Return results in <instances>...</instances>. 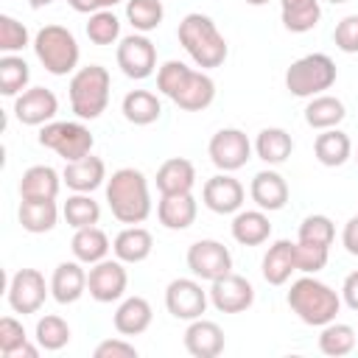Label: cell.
<instances>
[{
    "label": "cell",
    "instance_id": "1",
    "mask_svg": "<svg viewBox=\"0 0 358 358\" xmlns=\"http://www.w3.org/2000/svg\"><path fill=\"white\" fill-rule=\"evenodd\" d=\"M157 90L185 112H201L215 101V81L204 70H193L176 59L157 70Z\"/></svg>",
    "mask_w": 358,
    "mask_h": 358
},
{
    "label": "cell",
    "instance_id": "2",
    "mask_svg": "<svg viewBox=\"0 0 358 358\" xmlns=\"http://www.w3.org/2000/svg\"><path fill=\"white\" fill-rule=\"evenodd\" d=\"M176 36H179V45L185 48V53L193 59L196 67L213 70V67H221L227 62L229 48H227L224 34L213 22V17H207L201 11L185 14L179 28H176Z\"/></svg>",
    "mask_w": 358,
    "mask_h": 358
},
{
    "label": "cell",
    "instance_id": "3",
    "mask_svg": "<svg viewBox=\"0 0 358 358\" xmlns=\"http://www.w3.org/2000/svg\"><path fill=\"white\" fill-rule=\"evenodd\" d=\"M106 204L120 224H143L151 215L148 179L137 168H117L106 179Z\"/></svg>",
    "mask_w": 358,
    "mask_h": 358
},
{
    "label": "cell",
    "instance_id": "4",
    "mask_svg": "<svg viewBox=\"0 0 358 358\" xmlns=\"http://www.w3.org/2000/svg\"><path fill=\"white\" fill-rule=\"evenodd\" d=\"M285 299H288V308L299 316V322L310 327H324L327 322L336 319L341 308V294L333 291L327 282L316 280V274H305L294 280Z\"/></svg>",
    "mask_w": 358,
    "mask_h": 358
},
{
    "label": "cell",
    "instance_id": "5",
    "mask_svg": "<svg viewBox=\"0 0 358 358\" xmlns=\"http://www.w3.org/2000/svg\"><path fill=\"white\" fill-rule=\"evenodd\" d=\"M109 87H112V76L106 67L101 64H87L78 67L70 78V109L78 120H95L106 112L109 103Z\"/></svg>",
    "mask_w": 358,
    "mask_h": 358
},
{
    "label": "cell",
    "instance_id": "6",
    "mask_svg": "<svg viewBox=\"0 0 358 358\" xmlns=\"http://www.w3.org/2000/svg\"><path fill=\"white\" fill-rule=\"evenodd\" d=\"M34 53L39 59V64L50 73V76H67L78 67L81 50L78 42L73 36L70 28L64 25H45L36 31L34 36Z\"/></svg>",
    "mask_w": 358,
    "mask_h": 358
},
{
    "label": "cell",
    "instance_id": "7",
    "mask_svg": "<svg viewBox=\"0 0 358 358\" xmlns=\"http://www.w3.org/2000/svg\"><path fill=\"white\" fill-rule=\"evenodd\" d=\"M336 62L327 53H308L285 70V90L296 98H313L322 95L336 84Z\"/></svg>",
    "mask_w": 358,
    "mask_h": 358
},
{
    "label": "cell",
    "instance_id": "8",
    "mask_svg": "<svg viewBox=\"0 0 358 358\" xmlns=\"http://www.w3.org/2000/svg\"><path fill=\"white\" fill-rule=\"evenodd\" d=\"M39 145L56 151L64 162H73L92 154L95 137L81 120H50L39 131Z\"/></svg>",
    "mask_w": 358,
    "mask_h": 358
},
{
    "label": "cell",
    "instance_id": "9",
    "mask_svg": "<svg viewBox=\"0 0 358 358\" xmlns=\"http://www.w3.org/2000/svg\"><path fill=\"white\" fill-rule=\"evenodd\" d=\"M210 305V291L201 288L199 277H176L168 282L165 288V308L173 319L182 322H193L199 319Z\"/></svg>",
    "mask_w": 358,
    "mask_h": 358
},
{
    "label": "cell",
    "instance_id": "10",
    "mask_svg": "<svg viewBox=\"0 0 358 358\" xmlns=\"http://www.w3.org/2000/svg\"><path fill=\"white\" fill-rule=\"evenodd\" d=\"M117 67L123 76L134 78V81H143L148 78L154 70H157V45L145 36V34H129L117 42Z\"/></svg>",
    "mask_w": 358,
    "mask_h": 358
},
{
    "label": "cell",
    "instance_id": "11",
    "mask_svg": "<svg viewBox=\"0 0 358 358\" xmlns=\"http://www.w3.org/2000/svg\"><path fill=\"white\" fill-rule=\"evenodd\" d=\"M185 260H187L190 274L199 280H207V282L232 271V252L221 241H213V238H201V241L190 243Z\"/></svg>",
    "mask_w": 358,
    "mask_h": 358
},
{
    "label": "cell",
    "instance_id": "12",
    "mask_svg": "<svg viewBox=\"0 0 358 358\" xmlns=\"http://www.w3.org/2000/svg\"><path fill=\"white\" fill-rule=\"evenodd\" d=\"M252 148L255 145L249 143V137L241 129H218L207 143L210 162L224 173H232V171L243 168L252 157Z\"/></svg>",
    "mask_w": 358,
    "mask_h": 358
},
{
    "label": "cell",
    "instance_id": "13",
    "mask_svg": "<svg viewBox=\"0 0 358 358\" xmlns=\"http://www.w3.org/2000/svg\"><path fill=\"white\" fill-rule=\"evenodd\" d=\"M48 294H50V285L45 282L42 271H36V268H20L8 280V291H6L11 310L14 313H22V316L36 313L45 305Z\"/></svg>",
    "mask_w": 358,
    "mask_h": 358
},
{
    "label": "cell",
    "instance_id": "14",
    "mask_svg": "<svg viewBox=\"0 0 358 358\" xmlns=\"http://www.w3.org/2000/svg\"><path fill=\"white\" fill-rule=\"evenodd\" d=\"M129 285V274H126V263L123 260H109L103 257L101 263L90 266L87 271V291L95 302H117L123 299Z\"/></svg>",
    "mask_w": 358,
    "mask_h": 358
},
{
    "label": "cell",
    "instance_id": "15",
    "mask_svg": "<svg viewBox=\"0 0 358 358\" xmlns=\"http://www.w3.org/2000/svg\"><path fill=\"white\" fill-rule=\"evenodd\" d=\"M252 302H255L252 282L235 271L213 280V285H210V305L221 313H243L252 308Z\"/></svg>",
    "mask_w": 358,
    "mask_h": 358
},
{
    "label": "cell",
    "instance_id": "16",
    "mask_svg": "<svg viewBox=\"0 0 358 358\" xmlns=\"http://www.w3.org/2000/svg\"><path fill=\"white\" fill-rule=\"evenodd\" d=\"M59 98L48 87H31L14 98V117L22 126H45L56 117Z\"/></svg>",
    "mask_w": 358,
    "mask_h": 358
},
{
    "label": "cell",
    "instance_id": "17",
    "mask_svg": "<svg viewBox=\"0 0 358 358\" xmlns=\"http://www.w3.org/2000/svg\"><path fill=\"white\" fill-rule=\"evenodd\" d=\"M201 199L207 204V210L218 213V215H235L241 207H243V199H246V190L243 185L232 176V173H215L204 182V190H201Z\"/></svg>",
    "mask_w": 358,
    "mask_h": 358
},
{
    "label": "cell",
    "instance_id": "18",
    "mask_svg": "<svg viewBox=\"0 0 358 358\" xmlns=\"http://www.w3.org/2000/svg\"><path fill=\"white\" fill-rule=\"evenodd\" d=\"M224 330L218 322L213 319H193L185 330V350L193 355V358H215L224 352Z\"/></svg>",
    "mask_w": 358,
    "mask_h": 358
},
{
    "label": "cell",
    "instance_id": "19",
    "mask_svg": "<svg viewBox=\"0 0 358 358\" xmlns=\"http://www.w3.org/2000/svg\"><path fill=\"white\" fill-rule=\"evenodd\" d=\"M87 294V271L78 260H62L50 277V296L59 305H73Z\"/></svg>",
    "mask_w": 358,
    "mask_h": 358
},
{
    "label": "cell",
    "instance_id": "20",
    "mask_svg": "<svg viewBox=\"0 0 358 358\" xmlns=\"http://www.w3.org/2000/svg\"><path fill=\"white\" fill-rule=\"evenodd\" d=\"M62 179H64V185H67L73 193H92V190H98V187L109 179V176H106V162H103L101 157L87 154V157H81V159L67 162L64 171H62Z\"/></svg>",
    "mask_w": 358,
    "mask_h": 358
},
{
    "label": "cell",
    "instance_id": "21",
    "mask_svg": "<svg viewBox=\"0 0 358 358\" xmlns=\"http://www.w3.org/2000/svg\"><path fill=\"white\" fill-rule=\"evenodd\" d=\"M249 196L252 201L266 210V213H274V210H282L288 204V182L282 179V173L266 168V171H257L252 176V185H249Z\"/></svg>",
    "mask_w": 358,
    "mask_h": 358
},
{
    "label": "cell",
    "instance_id": "22",
    "mask_svg": "<svg viewBox=\"0 0 358 358\" xmlns=\"http://www.w3.org/2000/svg\"><path fill=\"white\" fill-rule=\"evenodd\" d=\"M199 213V204L193 199V193H165L157 204V218L165 229L182 232L187 227H193Z\"/></svg>",
    "mask_w": 358,
    "mask_h": 358
},
{
    "label": "cell",
    "instance_id": "23",
    "mask_svg": "<svg viewBox=\"0 0 358 358\" xmlns=\"http://www.w3.org/2000/svg\"><path fill=\"white\" fill-rule=\"evenodd\" d=\"M62 173L50 165H31L22 179H20V199H28V201H50L59 196V187H62Z\"/></svg>",
    "mask_w": 358,
    "mask_h": 358
},
{
    "label": "cell",
    "instance_id": "24",
    "mask_svg": "<svg viewBox=\"0 0 358 358\" xmlns=\"http://www.w3.org/2000/svg\"><path fill=\"white\" fill-rule=\"evenodd\" d=\"M151 319H154V310H151V302L145 296H126L117 305L112 324L120 336H140L151 327Z\"/></svg>",
    "mask_w": 358,
    "mask_h": 358
},
{
    "label": "cell",
    "instance_id": "25",
    "mask_svg": "<svg viewBox=\"0 0 358 358\" xmlns=\"http://www.w3.org/2000/svg\"><path fill=\"white\" fill-rule=\"evenodd\" d=\"M232 238L241 243V246H260L271 238V221L266 215V210H238L232 224Z\"/></svg>",
    "mask_w": 358,
    "mask_h": 358
},
{
    "label": "cell",
    "instance_id": "26",
    "mask_svg": "<svg viewBox=\"0 0 358 358\" xmlns=\"http://www.w3.org/2000/svg\"><path fill=\"white\" fill-rule=\"evenodd\" d=\"M196 185V168L185 157H171L157 168V190L165 193H193Z\"/></svg>",
    "mask_w": 358,
    "mask_h": 358
},
{
    "label": "cell",
    "instance_id": "27",
    "mask_svg": "<svg viewBox=\"0 0 358 358\" xmlns=\"http://www.w3.org/2000/svg\"><path fill=\"white\" fill-rule=\"evenodd\" d=\"M151 249H154V235L145 227H137V224H129L112 241V252L123 263H143L151 255Z\"/></svg>",
    "mask_w": 358,
    "mask_h": 358
},
{
    "label": "cell",
    "instance_id": "28",
    "mask_svg": "<svg viewBox=\"0 0 358 358\" xmlns=\"http://www.w3.org/2000/svg\"><path fill=\"white\" fill-rule=\"evenodd\" d=\"M260 271H263V280L268 285H285L291 280V274L296 271V263H294V243L291 241H274L268 246V252L263 255V263H260Z\"/></svg>",
    "mask_w": 358,
    "mask_h": 358
},
{
    "label": "cell",
    "instance_id": "29",
    "mask_svg": "<svg viewBox=\"0 0 358 358\" xmlns=\"http://www.w3.org/2000/svg\"><path fill=\"white\" fill-rule=\"evenodd\" d=\"M70 249H73V257L78 263L95 266L109 255L112 243H109V235L101 227H81V229H76V235L70 241Z\"/></svg>",
    "mask_w": 358,
    "mask_h": 358
},
{
    "label": "cell",
    "instance_id": "30",
    "mask_svg": "<svg viewBox=\"0 0 358 358\" xmlns=\"http://www.w3.org/2000/svg\"><path fill=\"white\" fill-rule=\"evenodd\" d=\"M120 112L129 123L134 126H151L159 120L162 115V103L159 98L151 92V90H131L123 95V103H120Z\"/></svg>",
    "mask_w": 358,
    "mask_h": 358
},
{
    "label": "cell",
    "instance_id": "31",
    "mask_svg": "<svg viewBox=\"0 0 358 358\" xmlns=\"http://www.w3.org/2000/svg\"><path fill=\"white\" fill-rule=\"evenodd\" d=\"M347 117V109H344V101L336 98V95H313L305 106V123L310 129H338V123Z\"/></svg>",
    "mask_w": 358,
    "mask_h": 358
},
{
    "label": "cell",
    "instance_id": "32",
    "mask_svg": "<svg viewBox=\"0 0 358 358\" xmlns=\"http://www.w3.org/2000/svg\"><path fill=\"white\" fill-rule=\"evenodd\" d=\"M280 17L285 31L291 34H308L322 20L319 0H280Z\"/></svg>",
    "mask_w": 358,
    "mask_h": 358
},
{
    "label": "cell",
    "instance_id": "33",
    "mask_svg": "<svg viewBox=\"0 0 358 358\" xmlns=\"http://www.w3.org/2000/svg\"><path fill=\"white\" fill-rule=\"evenodd\" d=\"M291 151H294V137L280 126L260 129V134L255 137V154L266 165H282L291 157Z\"/></svg>",
    "mask_w": 358,
    "mask_h": 358
},
{
    "label": "cell",
    "instance_id": "34",
    "mask_svg": "<svg viewBox=\"0 0 358 358\" xmlns=\"http://www.w3.org/2000/svg\"><path fill=\"white\" fill-rule=\"evenodd\" d=\"M313 154L324 168H338L352 157V140L341 129H324L313 143Z\"/></svg>",
    "mask_w": 358,
    "mask_h": 358
},
{
    "label": "cell",
    "instance_id": "35",
    "mask_svg": "<svg viewBox=\"0 0 358 358\" xmlns=\"http://www.w3.org/2000/svg\"><path fill=\"white\" fill-rule=\"evenodd\" d=\"M17 218H20L22 229L31 232V235L50 232L56 227V221H59L56 199H50V201H28V199H22L20 210H17Z\"/></svg>",
    "mask_w": 358,
    "mask_h": 358
},
{
    "label": "cell",
    "instance_id": "36",
    "mask_svg": "<svg viewBox=\"0 0 358 358\" xmlns=\"http://www.w3.org/2000/svg\"><path fill=\"white\" fill-rule=\"evenodd\" d=\"M358 344V330L352 324H344V322H327L319 333V350L330 358H341V355H350Z\"/></svg>",
    "mask_w": 358,
    "mask_h": 358
},
{
    "label": "cell",
    "instance_id": "37",
    "mask_svg": "<svg viewBox=\"0 0 358 358\" xmlns=\"http://www.w3.org/2000/svg\"><path fill=\"white\" fill-rule=\"evenodd\" d=\"M28 81H31L28 62L17 53H3L0 56V92L6 98H17L20 92H25Z\"/></svg>",
    "mask_w": 358,
    "mask_h": 358
},
{
    "label": "cell",
    "instance_id": "38",
    "mask_svg": "<svg viewBox=\"0 0 358 358\" xmlns=\"http://www.w3.org/2000/svg\"><path fill=\"white\" fill-rule=\"evenodd\" d=\"M62 215L73 229L95 227L101 221V204L92 199V193H73V196H67Z\"/></svg>",
    "mask_w": 358,
    "mask_h": 358
},
{
    "label": "cell",
    "instance_id": "39",
    "mask_svg": "<svg viewBox=\"0 0 358 358\" xmlns=\"http://www.w3.org/2000/svg\"><path fill=\"white\" fill-rule=\"evenodd\" d=\"M34 338H36V344H39L42 350L56 352V350H62V347L70 344V324H67L62 316H56V313H45V316L36 322Z\"/></svg>",
    "mask_w": 358,
    "mask_h": 358
},
{
    "label": "cell",
    "instance_id": "40",
    "mask_svg": "<svg viewBox=\"0 0 358 358\" xmlns=\"http://www.w3.org/2000/svg\"><path fill=\"white\" fill-rule=\"evenodd\" d=\"M162 17H165L162 0H126V20L137 34H148L159 28Z\"/></svg>",
    "mask_w": 358,
    "mask_h": 358
},
{
    "label": "cell",
    "instance_id": "41",
    "mask_svg": "<svg viewBox=\"0 0 358 358\" xmlns=\"http://www.w3.org/2000/svg\"><path fill=\"white\" fill-rule=\"evenodd\" d=\"M87 36H90V42H95L101 48L120 42V20H117V14L112 8H103V11L90 14V20H87Z\"/></svg>",
    "mask_w": 358,
    "mask_h": 358
},
{
    "label": "cell",
    "instance_id": "42",
    "mask_svg": "<svg viewBox=\"0 0 358 358\" xmlns=\"http://www.w3.org/2000/svg\"><path fill=\"white\" fill-rule=\"evenodd\" d=\"M327 257H330V246L305 243V241L294 243V263H296V271L302 274H319L327 266Z\"/></svg>",
    "mask_w": 358,
    "mask_h": 358
},
{
    "label": "cell",
    "instance_id": "43",
    "mask_svg": "<svg viewBox=\"0 0 358 358\" xmlns=\"http://www.w3.org/2000/svg\"><path fill=\"white\" fill-rule=\"evenodd\" d=\"M25 45H34L28 28L20 20H14L11 14H0V50L3 53H20Z\"/></svg>",
    "mask_w": 358,
    "mask_h": 358
},
{
    "label": "cell",
    "instance_id": "44",
    "mask_svg": "<svg viewBox=\"0 0 358 358\" xmlns=\"http://www.w3.org/2000/svg\"><path fill=\"white\" fill-rule=\"evenodd\" d=\"M336 238V227L327 215H305L302 224H299V238L296 241H305V243H319V246H330Z\"/></svg>",
    "mask_w": 358,
    "mask_h": 358
},
{
    "label": "cell",
    "instance_id": "45",
    "mask_svg": "<svg viewBox=\"0 0 358 358\" xmlns=\"http://www.w3.org/2000/svg\"><path fill=\"white\" fill-rule=\"evenodd\" d=\"M25 341H28V333H25L22 322H17L14 316H3L0 319V352H3V358H8Z\"/></svg>",
    "mask_w": 358,
    "mask_h": 358
},
{
    "label": "cell",
    "instance_id": "46",
    "mask_svg": "<svg viewBox=\"0 0 358 358\" xmlns=\"http://www.w3.org/2000/svg\"><path fill=\"white\" fill-rule=\"evenodd\" d=\"M333 42L341 53H358V14H347L338 20L333 31Z\"/></svg>",
    "mask_w": 358,
    "mask_h": 358
},
{
    "label": "cell",
    "instance_id": "47",
    "mask_svg": "<svg viewBox=\"0 0 358 358\" xmlns=\"http://www.w3.org/2000/svg\"><path fill=\"white\" fill-rule=\"evenodd\" d=\"M95 358H137V347L126 338H106L95 347Z\"/></svg>",
    "mask_w": 358,
    "mask_h": 358
},
{
    "label": "cell",
    "instance_id": "48",
    "mask_svg": "<svg viewBox=\"0 0 358 358\" xmlns=\"http://www.w3.org/2000/svg\"><path fill=\"white\" fill-rule=\"evenodd\" d=\"M341 302L350 310H358V268L344 277V282H341Z\"/></svg>",
    "mask_w": 358,
    "mask_h": 358
},
{
    "label": "cell",
    "instance_id": "49",
    "mask_svg": "<svg viewBox=\"0 0 358 358\" xmlns=\"http://www.w3.org/2000/svg\"><path fill=\"white\" fill-rule=\"evenodd\" d=\"M67 3L78 14H95V11H103V8H115L123 0H67Z\"/></svg>",
    "mask_w": 358,
    "mask_h": 358
},
{
    "label": "cell",
    "instance_id": "50",
    "mask_svg": "<svg viewBox=\"0 0 358 358\" xmlns=\"http://www.w3.org/2000/svg\"><path fill=\"white\" fill-rule=\"evenodd\" d=\"M341 243H344V249L350 252V255H355L358 257V213L344 224V232H341Z\"/></svg>",
    "mask_w": 358,
    "mask_h": 358
},
{
    "label": "cell",
    "instance_id": "51",
    "mask_svg": "<svg viewBox=\"0 0 358 358\" xmlns=\"http://www.w3.org/2000/svg\"><path fill=\"white\" fill-rule=\"evenodd\" d=\"M53 0H28V6L31 8H45V6H50Z\"/></svg>",
    "mask_w": 358,
    "mask_h": 358
},
{
    "label": "cell",
    "instance_id": "52",
    "mask_svg": "<svg viewBox=\"0 0 358 358\" xmlns=\"http://www.w3.org/2000/svg\"><path fill=\"white\" fill-rule=\"evenodd\" d=\"M246 3H249V6H266L268 0H246Z\"/></svg>",
    "mask_w": 358,
    "mask_h": 358
},
{
    "label": "cell",
    "instance_id": "53",
    "mask_svg": "<svg viewBox=\"0 0 358 358\" xmlns=\"http://www.w3.org/2000/svg\"><path fill=\"white\" fill-rule=\"evenodd\" d=\"M327 3H333V6H338V3H347V0H327Z\"/></svg>",
    "mask_w": 358,
    "mask_h": 358
},
{
    "label": "cell",
    "instance_id": "54",
    "mask_svg": "<svg viewBox=\"0 0 358 358\" xmlns=\"http://www.w3.org/2000/svg\"><path fill=\"white\" fill-rule=\"evenodd\" d=\"M355 162H358V148H355Z\"/></svg>",
    "mask_w": 358,
    "mask_h": 358
}]
</instances>
